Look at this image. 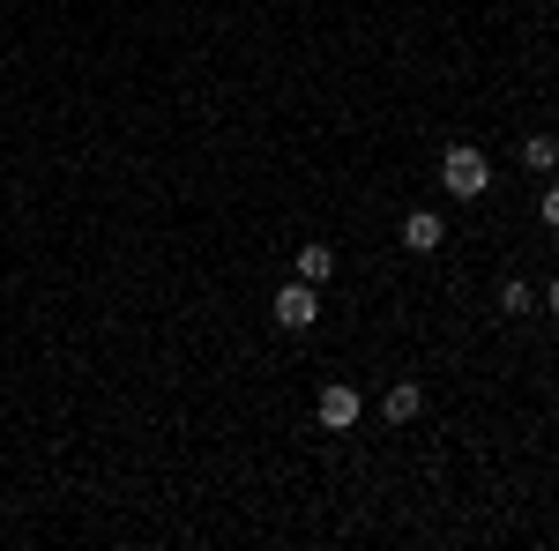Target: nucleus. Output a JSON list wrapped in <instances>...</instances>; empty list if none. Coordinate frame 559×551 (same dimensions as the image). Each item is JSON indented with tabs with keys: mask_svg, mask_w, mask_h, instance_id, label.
<instances>
[{
	"mask_svg": "<svg viewBox=\"0 0 559 551\" xmlns=\"http://www.w3.org/2000/svg\"><path fill=\"white\" fill-rule=\"evenodd\" d=\"M440 187H448L455 202H477V194L492 187V157H485L477 142H455V149L440 157Z\"/></svg>",
	"mask_w": 559,
	"mask_h": 551,
	"instance_id": "obj_1",
	"label": "nucleus"
},
{
	"mask_svg": "<svg viewBox=\"0 0 559 551\" xmlns=\"http://www.w3.org/2000/svg\"><path fill=\"white\" fill-rule=\"evenodd\" d=\"M313 313H321V298H313V284H284V291H276V328H292V336H306V328H313Z\"/></svg>",
	"mask_w": 559,
	"mask_h": 551,
	"instance_id": "obj_2",
	"label": "nucleus"
},
{
	"mask_svg": "<svg viewBox=\"0 0 559 551\" xmlns=\"http://www.w3.org/2000/svg\"><path fill=\"white\" fill-rule=\"evenodd\" d=\"M313 418H321V432H350V424H358V387H350V381L321 387V403H313Z\"/></svg>",
	"mask_w": 559,
	"mask_h": 551,
	"instance_id": "obj_3",
	"label": "nucleus"
},
{
	"mask_svg": "<svg viewBox=\"0 0 559 551\" xmlns=\"http://www.w3.org/2000/svg\"><path fill=\"white\" fill-rule=\"evenodd\" d=\"M440 239H448V224H440L432 209H411V216H403V247H411V254H432Z\"/></svg>",
	"mask_w": 559,
	"mask_h": 551,
	"instance_id": "obj_4",
	"label": "nucleus"
},
{
	"mask_svg": "<svg viewBox=\"0 0 559 551\" xmlns=\"http://www.w3.org/2000/svg\"><path fill=\"white\" fill-rule=\"evenodd\" d=\"M418 410H426V387H418V381H395V387L381 395V418H388V424H411Z\"/></svg>",
	"mask_w": 559,
	"mask_h": 551,
	"instance_id": "obj_5",
	"label": "nucleus"
},
{
	"mask_svg": "<svg viewBox=\"0 0 559 551\" xmlns=\"http://www.w3.org/2000/svg\"><path fill=\"white\" fill-rule=\"evenodd\" d=\"M329 276H336V254H329V247H299V284H313V291H321Z\"/></svg>",
	"mask_w": 559,
	"mask_h": 551,
	"instance_id": "obj_6",
	"label": "nucleus"
},
{
	"mask_svg": "<svg viewBox=\"0 0 559 551\" xmlns=\"http://www.w3.org/2000/svg\"><path fill=\"white\" fill-rule=\"evenodd\" d=\"M559 165V142L552 134H530V142H522V171H552Z\"/></svg>",
	"mask_w": 559,
	"mask_h": 551,
	"instance_id": "obj_7",
	"label": "nucleus"
},
{
	"mask_svg": "<svg viewBox=\"0 0 559 551\" xmlns=\"http://www.w3.org/2000/svg\"><path fill=\"white\" fill-rule=\"evenodd\" d=\"M500 313H508V321L537 313V291H530V284H500Z\"/></svg>",
	"mask_w": 559,
	"mask_h": 551,
	"instance_id": "obj_8",
	"label": "nucleus"
},
{
	"mask_svg": "<svg viewBox=\"0 0 559 551\" xmlns=\"http://www.w3.org/2000/svg\"><path fill=\"white\" fill-rule=\"evenodd\" d=\"M537 216H545V231H559V179L545 187V194H537Z\"/></svg>",
	"mask_w": 559,
	"mask_h": 551,
	"instance_id": "obj_9",
	"label": "nucleus"
},
{
	"mask_svg": "<svg viewBox=\"0 0 559 551\" xmlns=\"http://www.w3.org/2000/svg\"><path fill=\"white\" fill-rule=\"evenodd\" d=\"M545 313H552V321H559V276H552V284H545Z\"/></svg>",
	"mask_w": 559,
	"mask_h": 551,
	"instance_id": "obj_10",
	"label": "nucleus"
}]
</instances>
